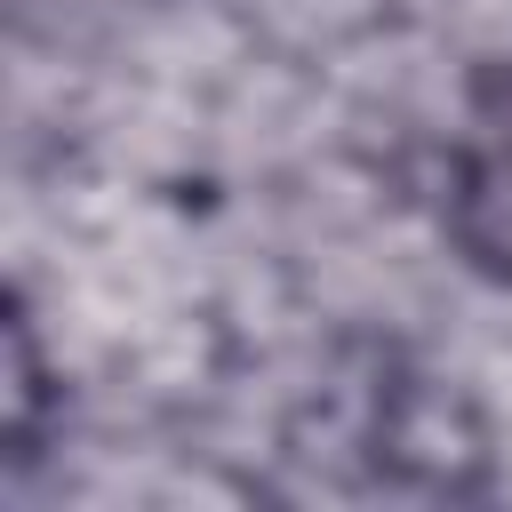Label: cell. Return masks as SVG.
<instances>
[{"label":"cell","instance_id":"obj_1","mask_svg":"<svg viewBox=\"0 0 512 512\" xmlns=\"http://www.w3.org/2000/svg\"><path fill=\"white\" fill-rule=\"evenodd\" d=\"M448 232L488 280L512 288V64L472 88V120L448 160Z\"/></svg>","mask_w":512,"mask_h":512}]
</instances>
